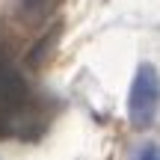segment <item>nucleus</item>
Instances as JSON below:
<instances>
[{
    "label": "nucleus",
    "instance_id": "nucleus-1",
    "mask_svg": "<svg viewBox=\"0 0 160 160\" xmlns=\"http://www.w3.org/2000/svg\"><path fill=\"white\" fill-rule=\"evenodd\" d=\"M157 101H160V83H157V68L154 65H139L137 77L131 83V95H128V116L131 125L145 131L154 125L157 119Z\"/></svg>",
    "mask_w": 160,
    "mask_h": 160
},
{
    "label": "nucleus",
    "instance_id": "nucleus-2",
    "mask_svg": "<svg viewBox=\"0 0 160 160\" xmlns=\"http://www.w3.org/2000/svg\"><path fill=\"white\" fill-rule=\"evenodd\" d=\"M62 0H18V12L27 21H45Z\"/></svg>",
    "mask_w": 160,
    "mask_h": 160
},
{
    "label": "nucleus",
    "instance_id": "nucleus-3",
    "mask_svg": "<svg viewBox=\"0 0 160 160\" xmlns=\"http://www.w3.org/2000/svg\"><path fill=\"white\" fill-rule=\"evenodd\" d=\"M133 160H160L157 154V142H145L137 148V154H133Z\"/></svg>",
    "mask_w": 160,
    "mask_h": 160
}]
</instances>
